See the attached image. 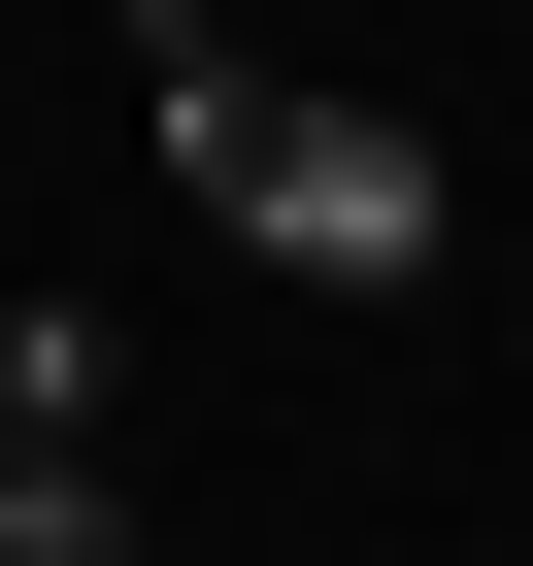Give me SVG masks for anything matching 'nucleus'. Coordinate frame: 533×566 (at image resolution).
Segmentation results:
<instances>
[{"mask_svg":"<svg viewBox=\"0 0 533 566\" xmlns=\"http://www.w3.org/2000/svg\"><path fill=\"white\" fill-rule=\"evenodd\" d=\"M0 566H134V500H101V467H34V500H0Z\"/></svg>","mask_w":533,"mask_h":566,"instance_id":"nucleus-2","label":"nucleus"},{"mask_svg":"<svg viewBox=\"0 0 533 566\" xmlns=\"http://www.w3.org/2000/svg\"><path fill=\"white\" fill-rule=\"evenodd\" d=\"M134 67H167L200 233H266L301 301H433V266H467V167H433L400 101H266V67H233V0H134Z\"/></svg>","mask_w":533,"mask_h":566,"instance_id":"nucleus-1","label":"nucleus"},{"mask_svg":"<svg viewBox=\"0 0 533 566\" xmlns=\"http://www.w3.org/2000/svg\"><path fill=\"white\" fill-rule=\"evenodd\" d=\"M0 500H34V400H0Z\"/></svg>","mask_w":533,"mask_h":566,"instance_id":"nucleus-3","label":"nucleus"}]
</instances>
